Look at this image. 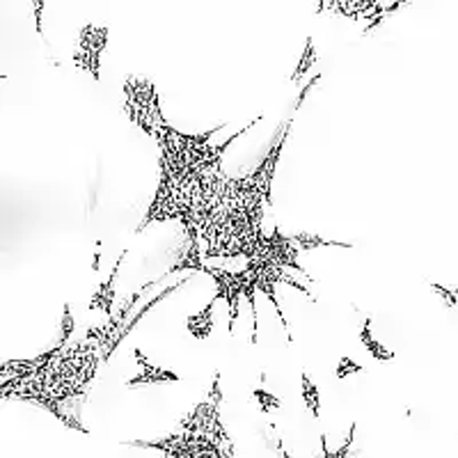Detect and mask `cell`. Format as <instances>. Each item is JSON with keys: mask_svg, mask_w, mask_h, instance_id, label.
Masks as SVG:
<instances>
[{"mask_svg": "<svg viewBox=\"0 0 458 458\" xmlns=\"http://www.w3.org/2000/svg\"><path fill=\"white\" fill-rule=\"evenodd\" d=\"M298 252H300V248L294 243V239L285 236V234L280 231V227L273 229L270 236H261L259 239V248H257V255H268L277 266H282V268L291 266L294 270L303 273L305 277H309L307 270L303 266H298Z\"/></svg>", "mask_w": 458, "mask_h": 458, "instance_id": "cell-1", "label": "cell"}, {"mask_svg": "<svg viewBox=\"0 0 458 458\" xmlns=\"http://www.w3.org/2000/svg\"><path fill=\"white\" fill-rule=\"evenodd\" d=\"M291 126H294V120H289V122H287L285 133H280V135H277V142L273 144L270 151L266 154L264 163H261L259 168H257L255 172H252V174H248L250 181L257 186V190L261 193V197L266 200L268 207H273V200H270V183H273V177H275V168H277L280 156H282V151H285L287 135H289V131H291Z\"/></svg>", "mask_w": 458, "mask_h": 458, "instance_id": "cell-2", "label": "cell"}, {"mask_svg": "<svg viewBox=\"0 0 458 458\" xmlns=\"http://www.w3.org/2000/svg\"><path fill=\"white\" fill-rule=\"evenodd\" d=\"M165 275H168V273H165ZM159 282H161V280H159ZM159 282H147V285H144L142 289L135 291V294H133L129 300H126L124 307H122L120 311H117V314H110V321H108V324H105L103 328H90V330H87V339H92V342L99 344L101 353H103V350L113 344V339H115L117 335H120V330L126 326V316H129V311L133 309V305L142 298L144 291L151 289L154 285H159Z\"/></svg>", "mask_w": 458, "mask_h": 458, "instance_id": "cell-3", "label": "cell"}, {"mask_svg": "<svg viewBox=\"0 0 458 458\" xmlns=\"http://www.w3.org/2000/svg\"><path fill=\"white\" fill-rule=\"evenodd\" d=\"M220 401H222V394H220V374H216V378H213V387H211V392H209V401L200 403L188 417H183V420H181V428H183V431H190V433H209L211 435L213 420L218 417Z\"/></svg>", "mask_w": 458, "mask_h": 458, "instance_id": "cell-4", "label": "cell"}, {"mask_svg": "<svg viewBox=\"0 0 458 458\" xmlns=\"http://www.w3.org/2000/svg\"><path fill=\"white\" fill-rule=\"evenodd\" d=\"M183 285H188V277H183V280L179 282V285H172L170 289L161 291V294L156 296V298H151L149 303H147V305H144V307H142V309L138 311V314H135V316H131V321H126V326H124V328L120 330V335H117V337L113 339V344H110L108 348H105L103 353H101V362H108V360H110V355H113V350H115L117 346H120V344L124 342V339H126V337H129V335L133 333V328L140 324V321H142V316H147V314H149V311H151V309L156 307V303H161V300H165V298H168L170 294H174V291H179V289H181Z\"/></svg>", "mask_w": 458, "mask_h": 458, "instance_id": "cell-5", "label": "cell"}, {"mask_svg": "<svg viewBox=\"0 0 458 458\" xmlns=\"http://www.w3.org/2000/svg\"><path fill=\"white\" fill-rule=\"evenodd\" d=\"M133 355L135 360H138V365L142 367V374L140 376H135L131 378L129 383H126V387H135V385H151V383H179L181 381V376H177L174 372H168V369H159V367H154L147 362V357L142 355V350L140 348H135L133 350Z\"/></svg>", "mask_w": 458, "mask_h": 458, "instance_id": "cell-6", "label": "cell"}, {"mask_svg": "<svg viewBox=\"0 0 458 458\" xmlns=\"http://www.w3.org/2000/svg\"><path fill=\"white\" fill-rule=\"evenodd\" d=\"M124 257H126V250L120 255V259L115 261V266H113V270H110V275H108V280L103 282V285L96 289V294L92 296V300H90V309L92 311H105V314H113V303H115V275H117V270H120V266H122V261H124Z\"/></svg>", "mask_w": 458, "mask_h": 458, "instance_id": "cell-7", "label": "cell"}, {"mask_svg": "<svg viewBox=\"0 0 458 458\" xmlns=\"http://www.w3.org/2000/svg\"><path fill=\"white\" fill-rule=\"evenodd\" d=\"M105 44H108V28H96V25H85L78 37V48L87 53H103Z\"/></svg>", "mask_w": 458, "mask_h": 458, "instance_id": "cell-8", "label": "cell"}, {"mask_svg": "<svg viewBox=\"0 0 458 458\" xmlns=\"http://www.w3.org/2000/svg\"><path fill=\"white\" fill-rule=\"evenodd\" d=\"M213 305H216V300H211V303L204 307L197 314H190L188 316V333L195 337V339H207L211 335V328H213Z\"/></svg>", "mask_w": 458, "mask_h": 458, "instance_id": "cell-9", "label": "cell"}, {"mask_svg": "<svg viewBox=\"0 0 458 458\" xmlns=\"http://www.w3.org/2000/svg\"><path fill=\"white\" fill-rule=\"evenodd\" d=\"M183 268L200 270V273L207 270V266H202V255H200V243L197 241H188L186 243V248H183V255L177 261H174V266H170L168 273L183 270Z\"/></svg>", "mask_w": 458, "mask_h": 458, "instance_id": "cell-10", "label": "cell"}, {"mask_svg": "<svg viewBox=\"0 0 458 458\" xmlns=\"http://www.w3.org/2000/svg\"><path fill=\"white\" fill-rule=\"evenodd\" d=\"M360 342H362L367 346V350L372 353L376 360H381V362H389V360L394 357L392 350H387L381 342H376V339L372 337V319H367L365 321V328H362V333H360Z\"/></svg>", "mask_w": 458, "mask_h": 458, "instance_id": "cell-11", "label": "cell"}, {"mask_svg": "<svg viewBox=\"0 0 458 458\" xmlns=\"http://www.w3.org/2000/svg\"><path fill=\"white\" fill-rule=\"evenodd\" d=\"M294 243L296 246L303 250V252H307V250H314V248H321V246H330V248H353V246H348V243H337V241H328V239H321V236H316V234H307V231H303V234H294Z\"/></svg>", "mask_w": 458, "mask_h": 458, "instance_id": "cell-12", "label": "cell"}, {"mask_svg": "<svg viewBox=\"0 0 458 458\" xmlns=\"http://www.w3.org/2000/svg\"><path fill=\"white\" fill-rule=\"evenodd\" d=\"M311 64H316V53H314V39L307 37V42H305V51H303V57H300V62L296 67V71L294 76H291V81L298 83L300 81V76L307 74L311 69Z\"/></svg>", "mask_w": 458, "mask_h": 458, "instance_id": "cell-13", "label": "cell"}, {"mask_svg": "<svg viewBox=\"0 0 458 458\" xmlns=\"http://www.w3.org/2000/svg\"><path fill=\"white\" fill-rule=\"evenodd\" d=\"M303 399H305V403H307V408H309V413H311V417L314 420H319V411H321V401H319V389H316V385L309 381V376L303 372Z\"/></svg>", "mask_w": 458, "mask_h": 458, "instance_id": "cell-14", "label": "cell"}, {"mask_svg": "<svg viewBox=\"0 0 458 458\" xmlns=\"http://www.w3.org/2000/svg\"><path fill=\"white\" fill-rule=\"evenodd\" d=\"M255 399L259 401V408H261V413H270V411H277V408L282 406V401L277 396H273V394H268L264 387H259V389H255Z\"/></svg>", "mask_w": 458, "mask_h": 458, "instance_id": "cell-15", "label": "cell"}, {"mask_svg": "<svg viewBox=\"0 0 458 458\" xmlns=\"http://www.w3.org/2000/svg\"><path fill=\"white\" fill-rule=\"evenodd\" d=\"M360 372H365L362 365H357L355 360H350V357H342V360H339V365H337L335 376L337 378H346L350 374H360Z\"/></svg>", "mask_w": 458, "mask_h": 458, "instance_id": "cell-16", "label": "cell"}, {"mask_svg": "<svg viewBox=\"0 0 458 458\" xmlns=\"http://www.w3.org/2000/svg\"><path fill=\"white\" fill-rule=\"evenodd\" d=\"M74 328H76V321L71 316V309L69 305H64V316H62V335H60V346H64L67 342L71 339V333H74Z\"/></svg>", "mask_w": 458, "mask_h": 458, "instance_id": "cell-17", "label": "cell"}, {"mask_svg": "<svg viewBox=\"0 0 458 458\" xmlns=\"http://www.w3.org/2000/svg\"><path fill=\"white\" fill-rule=\"evenodd\" d=\"M431 289H435L437 294H440L442 298H445V303H447V307H456V294L454 291H450V289H445L442 285H431Z\"/></svg>", "mask_w": 458, "mask_h": 458, "instance_id": "cell-18", "label": "cell"}, {"mask_svg": "<svg viewBox=\"0 0 458 458\" xmlns=\"http://www.w3.org/2000/svg\"><path fill=\"white\" fill-rule=\"evenodd\" d=\"M353 433H355V422L350 424V431H348V437H346V442L342 445V450H339L337 454H333V458H344L348 454V447L353 445Z\"/></svg>", "mask_w": 458, "mask_h": 458, "instance_id": "cell-19", "label": "cell"}, {"mask_svg": "<svg viewBox=\"0 0 458 458\" xmlns=\"http://www.w3.org/2000/svg\"><path fill=\"white\" fill-rule=\"evenodd\" d=\"M44 7H46L44 0H37V3H35V23H37V33L39 35H44V28H42V12H44Z\"/></svg>", "mask_w": 458, "mask_h": 458, "instance_id": "cell-20", "label": "cell"}]
</instances>
